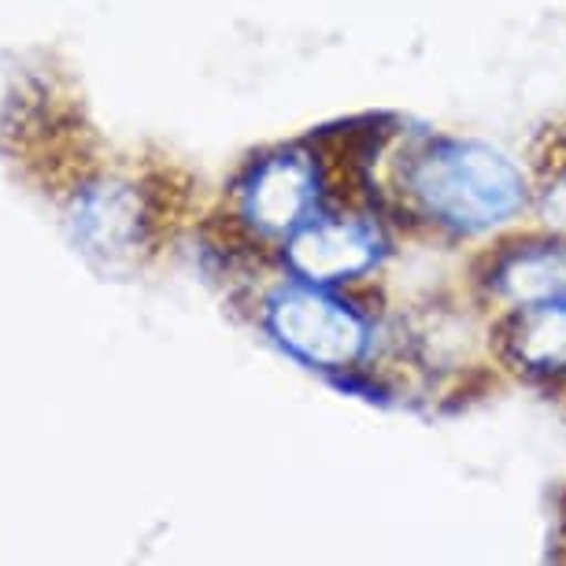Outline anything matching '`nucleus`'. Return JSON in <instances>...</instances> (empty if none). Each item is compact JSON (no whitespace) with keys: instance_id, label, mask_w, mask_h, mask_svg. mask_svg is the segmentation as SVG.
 <instances>
[{"instance_id":"1","label":"nucleus","mask_w":566,"mask_h":566,"mask_svg":"<svg viewBox=\"0 0 566 566\" xmlns=\"http://www.w3.org/2000/svg\"><path fill=\"white\" fill-rule=\"evenodd\" d=\"M389 175L381 200L392 222L433 238H496L530 216L533 178L504 148L452 134H411L386 148Z\"/></svg>"},{"instance_id":"2","label":"nucleus","mask_w":566,"mask_h":566,"mask_svg":"<svg viewBox=\"0 0 566 566\" xmlns=\"http://www.w3.org/2000/svg\"><path fill=\"white\" fill-rule=\"evenodd\" d=\"M266 337L301 367L326 374L340 386L374 381L381 386L392 323L381 312L374 285L329 290L285 274L260 301Z\"/></svg>"},{"instance_id":"3","label":"nucleus","mask_w":566,"mask_h":566,"mask_svg":"<svg viewBox=\"0 0 566 566\" xmlns=\"http://www.w3.org/2000/svg\"><path fill=\"white\" fill-rule=\"evenodd\" d=\"M392 255V216L381 197L334 200L277 249L290 277L329 290L374 285Z\"/></svg>"},{"instance_id":"4","label":"nucleus","mask_w":566,"mask_h":566,"mask_svg":"<svg viewBox=\"0 0 566 566\" xmlns=\"http://www.w3.org/2000/svg\"><path fill=\"white\" fill-rule=\"evenodd\" d=\"M470 296L489 318L566 296V238L548 230L511 233L478 255Z\"/></svg>"},{"instance_id":"5","label":"nucleus","mask_w":566,"mask_h":566,"mask_svg":"<svg viewBox=\"0 0 566 566\" xmlns=\"http://www.w3.org/2000/svg\"><path fill=\"white\" fill-rule=\"evenodd\" d=\"M71 227L78 249L104 271L134 266L153 238V216L134 181H97L74 200Z\"/></svg>"},{"instance_id":"6","label":"nucleus","mask_w":566,"mask_h":566,"mask_svg":"<svg viewBox=\"0 0 566 566\" xmlns=\"http://www.w3.org/2000/svg\"><path fill=\"white\" fill-rule=\"evenodd\" d=\"M489 352L507 374L533 386L566 381V296L493 318Z\"/></svg>"},{"instance_id":"7","label":"nucleus","mask_w":566,"mask_h":566,"mask_svg":"<svg viewBox=\"0 0 566 566\" xmlns=\"http://www.w3.org/2000/svg\"><path fill=\"white\" fill-rule=\"evenodd\" d=\"M533 200L530 216L541 230L566 238V126L548 130L530 164Z\"/></svg>"},{"instance_id":"8","label":"nucleus","mask_w":566,"mask_h":566,"mask_svg":"<svg viewBox=\"0 0 566 566\" xmlns=\"http://www.w3.org/2000/svg\"><path fill=\"white\" fill-rule=\"evenodd\" d=\"M559 559H566V507H563V522H559Z\"/></svg>"},{"instance_id":"9","label":"nucleus","mask_w":566,"mask_h":566,"mask_svg":"<svg viewBox=\"0 0 566 566\" xmlns=\"http://www.w3.org/2000/svg\"><path fill=\"white\" fill-rule=\"evenodd\" d=\"M555 392H559V397H563V403H566V381H563V386H555Z\"/></svg>"}]
</instances>
